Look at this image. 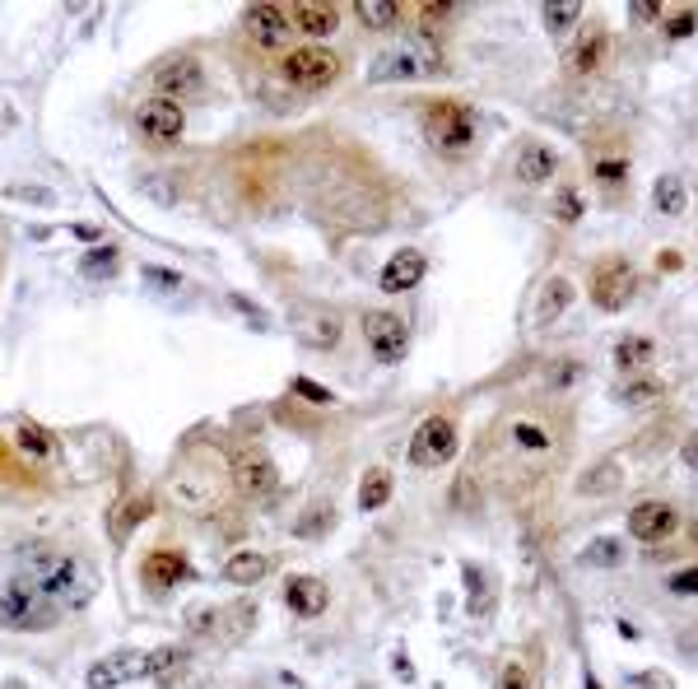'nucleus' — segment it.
<instances>
[{"mask_svg": "<svg viewBox=\"0 0 698 689\" xmlns=\"http://www.w3.org/2000/svg\"><path fill=\"white\" fill-rule=\"evenodd\" d=\"M582 368L578 364H554V373H550V387H568V382L578 378Z\"/></svg>", "mask_w": 698, "mask_h": 689, "instance_id": "obj_45", "label": "nucleus"}, {"mask_svg": "<svg viewBox=\"0 0 698 689\" xmlns=\"http://www.w3.org/2000/svg\"><path fill=\"white\" fill-rule=\"evenodd\" d=\"M675 527H680V513H675L671 503H638L629 513V536H638L647 545L675 536Z\"/></svg>", "mask_w": 698, "mask_h": 689, "instance_id": "obj_13", "label": "nucleus"}, {"mask_svg": "<svg viewBox=\"0 0 698 689\" xmlns=\"http://www.w3.org/2000/svg\"><path fill=\"white\" fill-rule=\"evenodd\" d=\"M289 24H298L303 33H312V38H326V33L340 28V10L326 5V0H303V5L289 10Z\"/></svg>", "mask_w": 698, "mask_h": 689, "instance_id": "obj_18", "label": "nucleus"}, {"mask_svg": "<svg viewBox=\"0 0 698 689\" xmlns=\"http://www.w3.org/2000/svg\"><path fill=\"white\" fill-rule=\"evenodd\" d=\"M135 126H140V136L154 140V145H173L182 131H187V112H182V103H173V98H145L140 103V112H135Z\"/></svg>", "mask_w": 698, "mask_h": 689, "instance_id": "obj_8", "label": "nucleus"}, {"mask_svg": "<svg viewBox=\"0 0 698 689\" xmlns=\"http://www.w3.org/2000/svg\"><path fill=\"white\" fill-rule=\"evenodd\" d=\"M201 84H205V70L196 56H168L159 70H154V89H159V98H191V94H201Z\"/></svg>", "mask_w": 698, "mask_h": 689, "instance_id": "obj_10", "label": "nucleus"}, {"mask_svg": "<svg viewBox=\"0 0 698 689\" xmlns=\"http://www.w3.org/2000/svg\"><path fill=\"white\" fill-rule=\"evenodd\" d=\"M331 522H336L331 503H317L312 513H303V517L294 522V536H303V541H308V536H322V531H331Z\"/></svg>", "mask_w": 698, "mask_h": 689, "instance_id": "obj_32", "label": "nucleus"}, {"mask_svg": "<svg viewBox=\"0 0 698 689\" xmlns=\"http://www.w3.org/2000/svg\"><path fill=\"white\" fill-rule=\"evenodd\" d=\"M219 573H224L233 587H256V582L270 573V559L261 550H238V554H229V559H224V568H219Z\"/></svg>", "mask_w": 698, "mask_h": 689, "instance_id": "obj_20", "label": "nucleus"}, {"mask_svg": "<svg viewBox=\"0 0 698 689\" xmlns=\"http://www.w3.org/2000/svg\"><path fill=\"white\" fill-rule=\"evenodd\" d=\"M680 457H685L689 466H694V471H698V429H694V433H689V438H685V452H680Z\"/></svg>", "mask_w": 698, "mask_h": 689, "instance_id": "obj_47", "label": "nucleus"}, {"mask_svg": "<svg viewBox=\"0 0 698 689\" xmlns=\"http://www.w3.org/2000/svg\"><path fill=\"white\" fill-rule=\"evenodd\" d=\"M14 443H19V452H24L28 461H52V438H47V433L38 429V424H19V429H14Z\"/></svg>", "mask_w": 698, "mask_h": 689, "instance_id": "obj_28", "label": "nucleus"}, {"mask_svg": "<svg viewBox=\"0 0 698 689\" xmlns=\"http://www.w3.org/2000/svg\"><path fill=\"white\" fill-rule=\"evenodd\" d=\"M294 392H298V396H308V401H336V396L326 392L322 382H312V378H294Z\"/></svg>", "mask_w": 698, "mask_h": 689, "instance_id": "obj_40", "label": "nucleus"}, {"mask_svg": "<svg viewBox=\"0 0 698 689\" xmlns=\"http://www.w3.org/2000/svg\"><path fill=\"white\" fill-rule=\"evenodd\" d=\"M247 33L256 38V47H284L289 38V10L284 5H252L247 10Z\"/></svg>", "mask_w": 698, "mask_h": 689, "instance_id": "obj_16", "label": "nucleus"}, {"mask_svg": "<svg viewBox=\"0 0 698 689\" xmlns=\"http://www.w3.org/2000/svg\"><path fill=\"white\" fill-rule=\"evenodd\" d=\"M540 14H545V28H550V33H564V28L578 24L582 5L578 0H550V5H540Z\"/></svg>", "mask_w": 698, "mask_h": 689, "instance_id": "obj_31", "label": "nucleus"}, {"mask_svg": "<svg viewBox=\"0 0 698 689\" xmlns=\"http://www.w3.org/2000/svg\"><path fill=\"white\" fill-rule=\"evenodd\" d=\"M424 271H429L424 252H419V247H401V252H396L387 266H382L377 284H382V294H410V289H419Z\"/></svg>", "mask_w": 698, "mask_h": 689, "instance_id": "obj_12", "label": "nucleus"}, {"mask_svg": "<svg viewBox=\"0 0 698 689\" xmlns=\"http://www.w3.org/2000/svg\"><path fill=\"white\" fill-rule=\"evenodd\" d=\"M233 485L247 494V499H270L275 489H280V471H275V461L261 457V452H242L233 461Z\"/></svg>", "mask_w": 698, "mask_h": 689, "instance_id": "obj_11", "label": "nucleus"}, {"mask_svg": "<svg viewBox=\"0 0 698 689\" xmlns=\"http://www.w3.org/2000/svg\"><path fill=\"white\" fill-rule=\"evenodd\" d=\"M303 345H308V350H317V354L336 350V345H340V322H336V312H326V308L308 312V322H303Z\"/></svg>", "mask_w": 698, "mask_h": 689, "instance_id": "obj_23", "label": "nucleus"}, {"mask_svg": "<svg viewBox=\"0 0 698 689\" xmlns=\"http://www.w3.org/2000/svg\"><path fill=\"white\" fill-rule=\"evenodd\" d=\"M629 14L638 19V24H657V19H661V5H657V0H633Z\"/></svg>", "mask_w": 698, "mask_h": 689, "instance_id": "obj_41", "label": "nucleus"}, {"mask_svg": "<svg viewBox=\"0 0 698 689\" xmlns=\"http://www.w3.org/2000/svg\"><path fill=\"white\" fill-rule=\"evenodd\" d=\"M559 173V149L545 145V140H526L517 149V177H522L526 187H540V182H550Z\"/></svg>", "mask_w": 698, "mask_h": 689, "instance_id": "obj_15", "label": "nucleus"}, {"mask_svg": "<svg viewBox=\"0 0 698 689\" xmlns=\"http://www.w3.org/2000/svg\"><path fill=\"white\" fill-rule=\"evenodd\" d=\"M633 294H638V271H633L624 257H605L596 261V275H591V303L601 312H619L629 308Z\"/></svg>", "mask_w": 698, "mask_h": 689, "instance_id": "obj_4", "label": "nucleus"}, {"mask_svg": "<svg viewBox=\"0 0 698 689\" xmlns=\"http://www.w3.org/2000/svg\"><path fill=\"white\" fill-rule=\"evenodd\" d=\"M140 676H145V652L121 648V652L98 657V662L84 671V685L89 689H112V685H131V680H140Z\"/></svg>", "mask_w": 698, "mask_h": 689, "instance_id": "obj_9", "label": "nucleus"}, {"mask_svg": "<svg viewBox=\"0 0 698 689\" xmlns=\"http://www.w3.org/2000/svg\"><path fill=\"white\" fill-rule=\"evenodd\" d=\"M587 689H601V685H596V680H587Z\"/></svg>", "mask_w": 698, "mask_h": 689, "instance_id": "obj_49", "label": "nucleus"}, {"mask_svg": "<svg viewBox=\"0 0 698 689\" xmlns=\"http://www.w3.org/2000/svg\"><path fill=\"white\" fill-rule=\"evenodd\" d=\"M619 401H624V406H647V401H657L661 396V382H652V378H633V382H624V387H619Z\"/></svg>", "mask_w": 698, "mask_h": 689, "instance_id": "obj_33", "label": "nucleus"}, {"mask_svg": "<svg viewBox=\"0 0 698 689\" xmlns=\"http://www.w3.org/2000/svg\"><path fill=\"white\" fill-rule=\"evenodd\" d=\"M605 33L601 28H587L573 47H568V56H564V66L573 70V75H591V70H601V61H605Z\"/></svg>", "mask_w": 698, "mask_h": 689, "instance_id": "obj_19", "label": "nucleus"}, {"mask_svg": "<svg viewBox=\"0 0 698 689\" xmlns=\"http://www.w3.org/2000/svg\"><path fill=\"white\" fill-rule=\"evenodd\" d=\"M354 14H359L368 28H391L396 14H401V5H396V0H354Z\"/></svg>", "mask_w": 698, "mask_h": 689, "instance_id": "obj_30", "label": "nucleus"}, {"mask_svg": "<svg viewBox=\"0 0 698 689\" xmlns=\"http://www.w3.org/2000/svg\"><path fill=\"white\" fill-rule=\"evenodd\" d=\"M554 219H564V224L582 219V191H573V187L559 191V196H554Z\"/></svg>", "mask_w": 698, "mask_h": 689, "instance_id": "obj_34", "label": "nucleus"}, {"mask_svg": "<svg viewBox=\"0 0 698 689\" xmlns=\"http://www.w3.org/2000/svg\"><path fill=\"white\" fill-rule=\"evenodd\" d=\"M694 28H698V10H680L675 19H666V38L680 42V38H689Z\"/></svg>", "mask_w": 698, "mask_h": 689, "instance_id": "obj_37", "label": "nucleus"}, {"mask_svg": "<svg viewBox=\"0 0 698 689\" xmlns=\"http://www.w3.org/2000/svg\"><path fill=\"white\" fill-rule=\"evenodd\" d=\"M284 606L294 610L298 620H317L326 606H331V592H326L322 578H312V573H298V578H289V587H284Z\"/></svg>", "mask_w": 698, "mask_h": 689, "instance_id": "obj_14", "label": "nucleus"}, {"mask_svg": "<svg viewBox=\"0 0 698 689\" xmlns=\"http://www.w3.org/2000/svg\"><path fill=\"white\" fill-rule=\"evenodd\" d=\"M187 629H196V634H210V629H215V610L210 606H191V615H187Z\"/></svg>", "mask_w": 698, "mask_h": 689, "instance_id": "obj_42", "label": "nucleus"}, {"mask_svg": "<svg viewBox=\"0 0 698 689\" xmlns=\"http://www.w3.org/2000/svg\"><path fill=\"white\" fill-rule=\"evenodd\" d=\"M629 680H633V689H675L671 671H661V666H647V671H638Z\"/></svg>", "mask_w": 698, "mask_h": 689, "instance_id": "obj_35", "label": "nucleus"}, {"mask_svg": "<svg viewBox=\"0 0 698 689\" xmlns=\"http://www.w3.org/2000/svg\"><path fill=\"white\" fill-rule=\"evenodd\" d=\"M112 266V252H98V257H89L84 261V275H94V271H108Z\"/></svg>", "mask_w": 698, "mask_h": 689, "instance_id": "obj_46", "label": "nucleus"}, {"mask_svg": "<svg viewBox=\"0 0 698 689\" xmlns=\"http://www.w3.org/2000/svg\"><path fill=\"white\" fill-rule=\"evenodd\" d=\"M284 80L294 89H331L340 80V56L322 42H303L284 56Z\"/></svg>", "mask_w": 698, "mask_h": 689, "instance_id": "obj_3", "label": "nucleus"}, {"mask_svg": "<svg viewBox=\"0 0 698 689\" xmlns=\"http://www.w3.org/2000/svg\"><path fill=\"white\" fill-rule=\"evenodd\" d=\"M140 573H145V587H149V592H159V596H163V592H173V587L187 578L191 568H187V559H182L177 550H154L145 564H140Z\"/></svg>", "mask_w": 698, "mask_h": 689, "instance_id": "obj_17", "label": "nucleus"}, {"mask_svg": "<svg viewBox=\"0 0 698 689\" xmlns=\"http://www.w3.org/2000/svg\"><path fill=\"white\" fill-rule=\"evenodd\" d=\"M652 201H657L661 215H685L689 210V187L680 173H661L657 187H652Z\"/></svg>", "mask_w": 698, "mask_h": 689, "instance_id": "obj_24", "label": "nucleus"}, {"mask_svg": "<svg viewBox=\"0 0 698 689\" xmlns=\"http://www.w3.org/2000/svg\"><path fill=\"white\" fill-rule=\"evenodd\" d=\"M582 564L587 568H619L624 564V545H619L615 536H596V541L582 550Z\"/></svg>", "mask_w": 698, "mask_h": 689, "instance_id": "obj_29", "label": "nucleus"}, {"mask_svg": "<svg viewBox=\"0 0 698 689\" xmlns=\"http://www.w3.org/2000/svg\"><path fill=\"white\" fill-rule=\"evenodd\" d=\"M363 336L382 364H401L410 350V322L396 312H363Z\"/></svg>", "mask_w": 698, "mask_h": 689, "instance_id": "obj_7", "label": "nucleus"}, {"mask_svg": "<svg viewBox=\"0 0 698 689\" xmlns=\"http://www.w3.org/2000/svg\"><path fill=\"white\" fill-rule=\"evenodd\" d=\"M452 457H457V424L447 415H429L410 438V461L433 471V466H447Z\"/></svg>", "mask_w": 698, "mask_h": 689, "instance_id": "obj_5", "label": "nucleus"}, {"mask_svg": "<svg viewBox=\"0 0 698 689\" xmlns=\"http://www.w3.org/2000/svg\"><path fill=\"white\" fill-rule=\"evenodd\" d=\"M624 168H629L624 159H601V163H596V177H601V182H619V177H624Z\"/></svg>", "mask_w": 698, "mask_h": 689, "instance_id": "obj_43", "label": "nucleus"}, {"mask_svg": "<svg viewBox=\"0 0 698 689\" xmlns=\"http://www.w3.org/2000/svg\"><path fill=\"white\" fill-rule=\"evenodd\" d=\"M438 70V52H433L429 42L419 47V42H405V47H391V52H382L373 61V80H419V75H433Z\"/></svg>", "mask_w": 698, "mask_h": 689, "instance_id": "obj_6", "label": "nucleus"}, {"mask_svg": "<svg viewBox=\"0 0 698 689\" xmlns=\"http://www.w3.org/2000/svg\"><path fill=\"white\" fill-rule=\"evenodd\" d=\"M187 648H159V652H149L145 657V676L154 680V685H177V680L187 676Z\"/></svg>", "mask_w": 698, "mask_h": 689, "instance_id": "obj_22", "label": "nucleus"}, {"mask_svg": "<svg viewBox=\"0 0 698 689\" xmlns=\"http://www.w3.org/2000/svg\"><path fill=\"white\" fill-rule=\"evenodd\" d=\"M503 689H526L522 666H508V676H503Z\"/></svg>", "mask_w": 698, "mask_h": 689, "instance_id": "obj_48", "label": "nucleus"}, {"mask_svg": "<svg viewBox=\"0 0 698 689\" xmlns=\"http://www.w3.org/2000/svg\"><path fill=\"white\" fill-rule=\"evenodd\" d=\"M671 592H694V596H698V568H685V573H675V578H671Z\"/></svg>", "mask_w": 698, "mask_h": 689, "instance_id": "obj_44", "label": "nucleus"}, {"mask_svg": "<svg viewBox=\"0 0 698 689\" xmlns=\"http://www.w3.org/2000/svg\"><path fill=\"white\" fill-rule=\"evenodd\" d=\"M424 136H429V145L438 149V154H447V159H457V154H466L470 145H475V112L466 108V103H433L429 112H424Z\"/></svg>", "mask_w": 698, "mask_h": 689, "instance_id": "obj_2", "label": "nucleus"}, {"mask_svg": "<svg viewBox=\"0 0 698 689\" xmlns=\"http://www.w3.org/2000/svg\"><path fill=\"white\" fill-rule=\"evenodd\" d=\"M387 499H391V471H387V466L363 471V480H359V508H363V513H377Z\"/></svg>", "mask_w": 698, "mask_h": 689, "instance_id": "obj_25", "label": "nucleus"}, {"mask_svg": "<svg viewBox=\"0 0 698 689\" xmlns=\"http://www.w3.org/2000/svg\"><path fill=\"white\" fill-rule=\"evenodd\" d=\"M98 587L89 559L52 550L47 541H28L0 564V624L5 629H52L61 615L80 610Z\"/></svg>", "mask_w": 698, "mask_h": 689, "instance_id": "obj_1", "label": "nucleus"}, {"mask_svg": "<svg viewBox=\"0 0 698 689\" xmlns=\"http://www.w3.org/2000/svg\"><path fill=\"white\" fill-rule=\"evenodd\" d=\"M619 480H624V471H619V461H596L587 475H582V499H596V494H610V489H619Z\"/></svg>", "mask_w": 698, "mask_h": 689, "instance_id": "obj_26", "label": "nucleus"}, {"mask_svg": "<svg viewBox=\"0 0 698 689\" xmlns=\"http://www.w3.org/2000/svg\"><path fill=\"white\" fill-rule=\"evenodd\" d=\"M5 196H19V201H28V205H52L56 201L47 187H5Z\"/></svg>", "mask_w": 698, "mask_h": 689, "instance_id": "obj_39", "label": "nucleus"}, {"mask_svg": "<svg viewBox=\"0 0 698 689\" xmlns=\"http://www.w3.org/2000/svg\"><path fill=\"white\" fill-rule=\"evenodd\" d=\"M568 303H573V284H568V275H550L545 289H540V298H536V322L540 326L559 322V317L568 312Z\"/></svg>", "mask_w": 698, "mask_h": 689, "instance_id": "obj_21", "label": "nucleus"}, {"mask_svg": "<svg viewBox=\"0 0 698 689\" xmlns=\"http://www.w3.org/2000/svg\"><path fill=\"white\" fill-rule=\"evenodd\" d=\"M512 433H517V443H522V447H536V452H545V447H550V433L540 429V424H531V419H522V424H517Z\"/></svg>", "mask_w": 698, "mask_h": 689, "instance_id": "obj_36", "label": "nucleus"}, {"mask_svg": "<svg viewBox=\"0 0 698 689\" xmlns=\"http://www.w3.org/2000/svg\"><path fill=\"white\" fill-rule=\"evenodd\" d=\"M652 354H657V345H652L647 336H624L615 345V364L629 373V368H647V364H652Z\"/></svg>", "mask_w": 698, "mask_h": 689, "instance_id": "obj_27", "label": "nucleus"}, {"mask_svg": "<svg viewBox=\"0 0 698 689\" xmlns=\"http://www.w3.org/2000/svg\"><path fill=\"white\" fill-rule=\"evenodd\" d=\"M466 587H470V606H475V615H484V573L475 564H466Z\"/></svg>", "mask_w": 698, "mask_h": 689, "instance_id": "obj_38", "label": "nucleus"}]
</instances>
